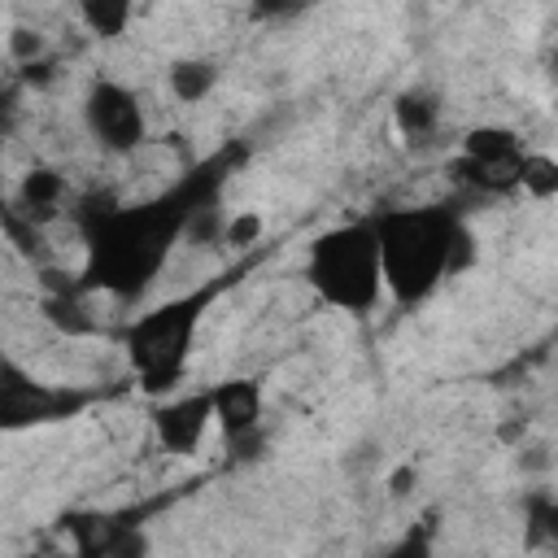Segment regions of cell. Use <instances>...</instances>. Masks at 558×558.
<instances>
[{"mask_svg":"<svg viewBox=\"0 0 558 558\" xmlns=\"http://www.w3.org/2000/svg\"><path fill=\"white\" fill-rule=\"evenodd\" d=\"M61 196H65V179H61L57 170H48V166L26 170L22 183H17V209H22L26 218H35V222L52 218V214L61 209Z\"/></svg>","mask_w":558,"mask_h":558,"instance_id":"ba28073f","label":"cell"},{"mask_svg":"<svg viewBox=\"0 0 558 558\" xmlns=\"http://www.w3.org/2000/svg\"><path fill=\"white\" fill-rule=\"evenodd\" d=\"M83 118H87V131L109 153H131L135 144H144V109L135 92H126L122 83H109V78L92 83L83 100Z\"/></svg>","mask_w":558,"mask_h":558,"instance_id":"277c9868","label":"cell"},{"mask_svg":"<svg viewBox=\"0 0 558 558\" xmlns=\"http://www.w3.org/2000/svg\"><path fill=\"white\" fill-rule=\"evenodd\" d=\"M65 410H74L70 392H57V388L31 379L22 366L0 362V427L48 423V418H61Z\"/></svg>","mask_w":558,"mask_h":558,"instance_id":"5b68a950","label":"cell"},{"mask_svg":"<svg viewBox=\"0 0 558 558\" xmlns=\"http://www.w3.org/2000/svg\"><path fill=\"white\" fill-rule=\"evenodd\" d=\"M4 44H9V57L26 70V65H35V61H44V52H48V39L35 31V26H13L9 35H4Z\"/></svg>","mask_w":558,"mask_h":558,"instance_id":"5bb4252c","label":"cell"},{"mask_svg":"<svg viewBox=\"0 0 558 558\" xmlns=\"http://www.w3.org/2000/svg\"><path fill=\"white\" fill-rule=\"evenodd\" d=\"M262 231H266V218L257 209H240V214H231L222 222V244L227 248H248V244L262 240Z\"/></svg>","mask_w":558,"mask_h":558,"instance_id":"4fadbf2b","label":"cell"},{"mask_svg":"<svg viewBox=\"0 0 558 558\" xmlns=\"http://www.w3.org/2000/svg\"><path fill=\"white\" fill-rule=\"evenodd\" d=\"M410 484H414V466H397V471H392V480H388L392 497H405V493H410Z\"/></svg>","mask_w":558,"mask_h":558,"instance_id":"e0dca14e","label":"cell"},{"mask_svg":"<svg viewBox=\"0 0 558 558\" xmlns=\"http://www.w3.org/2000/svg\"><path fill=\"white\" fill-rule=\"evenodd\" d=\"M453 222L440 209H392L375 227L379 279L397 301H423L453 266Z\"/></svg>","mask_w":558,"mask_h":558,"instance_id":"6da1fadb","label":"cell"},{"mask_svg":"<svg viewBox=\"0 0 558 558\" xmlns=\"http://www.w3.org/2000/svg\"><path fill=\"white\" fill-rule=\"evenodd\" d=\"M74 13H78V22H83L92 35H105V39L122 35V31L131 26V17H135V9H131L126 0H83Z\"/></svg>","mask_w":558,"mask_h":558,"instance_id":"8fae6325","label":"cell"},{"mask_svg":"<svg viewBox=\"0 0 558 558\" xmlns=\"http://www.w3.org/2000/svg\"><path fill=\"white\" fill-rule=\"evenodd\" d=\"M166 83H170L174 100L201 105V100L214 92V83H218V65L205 61V57H179V61H170V70H166Z\"/></svg>","mask_w":558,"mask_h":558,"instance_id":"9c48e42d","label":"cell"},{"mask_svg":"<svg viewBox=\"0 0 558 558\" xmlns=\"http://www.w3.org/2000/svg\"><path fill=\"white\" fill-rule=\"evenodd\" d=\"M310 283L327 305H336L344 314L375 310V301L384 296L375 227L353 222V227H336V231L318 235L310 248Z\"/></svg>","mask_w":558,"mask_h":558,"instance_id":"7a4b0ae2","label":"cell"},{"mask_svg":"<svg viewBox=\"0 0 558 558\" xmlns=\"http://www.w3.org/2000/svg\"><path fill=\"white\" fill-rule=\"evenodd\" d=\"M523 144L510 126H471L462 135V153L453 161V174L484 192H506L519 183Z\"/></svg>","mask_w":558,"mask_h":558,"instance_id":"3957f363","label":"cell"},{"mask_svg":"<svg viewBox=\"0 0 558 558\" xmlns=\"http://www.w3.org/2000/svg\"><path fill=\"white\" fill-rule=\"evenodd\" d=\"M214 423V405H209V392H192V397H174L166 401L157 414H153V427H157V440L170 449V453H196L205 432Z\"/></svg>","mask_w":558,"mask_h":558,"instance_id":"8992f818","label":"cell"},{"mask_svg":"<svg viewBox=\"0 0 558 558\" xmlns=\"http://www.w3.org/2000/svg\"><path fill=\"white\" fill-rule=\"evenodd\" d=\"M144 554H148V541H144V532H135V527L109 532V536H105V549H100V558H144Z\"/></svg>","mask_w":558,"mask_h":558,"instance_id":"9a60e30c","label":"cell"},{"mask_svg":"<svg viewBox=\"0 0 558 558\" xmlns=\"http://www.w3.org/2000/svg\"><path fill=\"white\" fill-rule=\"evenodd\" d=\"M17 558H35V554H17Z\"/></svg>","mask_w":558,"mask_h":558,"instance_id":"ac0fdd59","label":"cell"},{"mask_svg":"<svg viewBox=\"0 0 558 558\" xmlns=\"http://www.w3.org/2000/svg\"><path fill=\"white\" fill-rule=\"evenodd\" d=\"M436 118H440V109H436V100H432L427 92H405V96H397V105H392V122H397V131H401L405 140L432 135V131H436Z\"/></svg>","mask_w":558,"mask_h":558,"instance_id":"30bf717a","label":"cell"},{"mask_svg":"<svg viewBox=\"0 0 558 558\" xmlns=\"http://www.w3.org/2000/svg\"><path fill=\"white\" fill-rule=\"evenodd\" d=\"M384 558H432V541H427V532H405Z\"/></svg>","mask_w":558,"mask_h":558,"instance_id":"2e32d148","label":"cell"},{"mask_svg":"<svg viewBox=\"0 0 558 558\" xmlns=\"http://www.w3.org/2000/svg\"><path fill=\"white\" fill-rule=\"evenodd\" d=\"M514 187H523L532 201H554L558 196V161L549 153H523Z\"/></svg>","mask_w":558,"mask_h":558,"instance_id":"7c38bea8","label":"cell"},{"mask_svg":"<svg viewBox=\"0 0 558 558\" xmlns=\"http://www.w3.org/2000/svg\"><path fill=\"white\" fill-rule=\"evenodd\" d=\"M209 405L222 436H244L262 418V388L253 379H222L218 388H209Z\"/></svg>","mask_w":558,"mask_h":558,"instance_id":"52a82bcc","label":"cell"}]
</instances>
